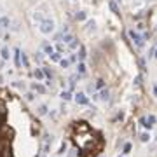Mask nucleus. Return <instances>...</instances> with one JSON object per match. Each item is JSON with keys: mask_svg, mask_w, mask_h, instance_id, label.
I'll use <instances>...</instances> for the list:
<instances>
[{"mask_svg": "<svg viewBox=\"0 0 157 157\" xmlns=\"http://www.w3.org/2000/svg\"><path fill=\"white\" fill-rule=\"evenodd\" d=\"M23 65H25V66H28V58L25 56V54H23Z\"/></svg>", "mask_w": 157, "mask_h": 157, "instance_id": "b1692460", "label": "nucleus"}, {"mask_svg": "<svg viewBox=\"0 0 157 157\" xmlns=\"http://www.w3.org/2000/svg\"><path fill=\"white\" fill-rule=\"evenodd\" d=\"M52 30H54V21H51V19H44V21L40 23V32H42V33L47 35V33H51Z\"/></svg>", "mask_w": 157, "mask_h": 157, "instance_id": "f257e3e1", "label": "nucleus"}, {"mask_svg": "<svg viewBox=\"0 0 157 157\" xmlns=\"http://www.w3.org/2000/svg\"><path fill=\"white\" fill-rule=\"evenodd\" d=\"M0 25H2V28H9V18H2Z\"/></svg>", "mask_w": 157, "mask_h": 157, "instance_id": "6e6552de", "label": "nucleus"}, {"mask_svg": "<svg viewBox=\"0 0 157 157\" xmlns=\"http://www.w3.org/2000/svg\"><path fill=\"white\" fill-rule=\"evenodd\" d=\"M140 140H142L143 143H147V142H150V135H149V133H143V135L140 136Z\"/></svg>", "mask_w": 157, "mask_h": 157, "instance_id": "1a4fd4ad", "label": "nucleus"}, {"mask_svg": "<svg viewBox=\"0 0 157 157\" xmlns=\"http://www.w3.org/2000/svg\"><path fill=\"white\" fill-rule=\"evenodd\" d=\"M100 98H101V100H105V101H107L108 98H110V93H108V89H103V91H101Z\"/></svg>", "mask_w": 157, "mask_h": 157, "instance_id": "423d86ee", "label": "nucleus"}, {"mask_svg": "<svg viewBox=\"0 0 157 157\" xmlns=\"http://www.w3.org/2000/svg\"><path fill=\"white\" fill-rule=\"evenodd\" d=\"M119 2H121V0H119Z\"/></svg>", "mask_w": 157, "mask_h": 157, "instance_id": "cd10ccee", "label": "nucleus"}, {"mask_svg": "<svg viewBox=\"0 0 157 157\" xmlns=\"http://www.w3.org/2000/svg\"><path fill=\"white\" fill-rule=\"evenodd\" d=\"M61 100H65V101H70V100H72V94L68 93V91H63V93H61Z\"/></svg>", "mask_w": 157, "mask_h": 157, "instance_id": "0eeeda50", "label": "nucleus"}, {"mask_svg": "<svg viewBox=\"0 0 157 157\" xmlns=\"http://www.w3.org/2000/svg\"><path fill=\"white\" fill-rule=\"evenodd\" d=\"M52 51H54V49H52V47H51V45H45V52H47V54H49V56H51V54H52Z\"/></svg>", "mask_w": 157, "mask_h": 157, "instance_id": "4be33fe9", "label": "nucleus"}, {"mask_svg": "<svg viewBox=\"0 0 157 157\" xmlns=\"http://www.w3.org/2000/svg\"><path fill=\"white\" fill-rule=\"evenodd\" d=\"M35 59H37V61H42V56H40V52H38V54H35Z\"/></svg>", "mask_w": 157, "mask_h": 157, "instance_id": "a878e982", "label": "nucleus"}, {"mask_svg": "<svg viewBox=\"0 0 157 157\" xmlns=\"http://www.w3.org/2000/svg\"><path fill=\"white\" fill-rule=\"evenodd\" d=\"M51 59H52V61H61V56H59V54H54V52H52V54H51Z\"/></svg>", "mask_w": 157, "mask_h": 157, "instance_id": "2eb2a0df", "label": "nucleus"}, {"mask_svg": "<svg viewBox=\"0 0 157 157\" xmlns=\"http://www.w3.org/2000/svg\"><path fill=\"white\" fill-rule=\"evenodd\" d=\"M33 18H35V19H38V21H44V19H42V14H40V12H35V14H33Z\"/></svg>", "mask_w": 157, "mask_h": 157, "instance_id": "aec40b11", "label": "nucleus"}, {"mask_svg": "<svg viewBox=\"0 0 157 157\" xmlns=\"http://www.w3.org/2000/svg\"><path fill=\"white\" fill-rule=\"evenodd\" d=\"M77 19L84 21V19H86V14H84V12H78V14H77Z\"/></svg>", "mask_w": 157, "mask_h": 157, "instance_id": "6ab92c4d", "label": "nucleus"}, {"mask_svg": "<svg viewBox=\"0 0 157 157\" xmlns=\"http://www.w3.org/2000/svg\"><path fill=\"white\" fill-rule=\"evenodd\" d=\"M75 101H77L78 105H87V98L84 93H78L77 96H75Z\"/></svg>", "mask_w": 157, "mask_h": 157, "instance_id": "7ed1b4c3", "label": "nucleus"}, {"mask_svg": "<svg viewBox=\"0 0 157 157\" xmlns=\"http://www.w3.org/2000/svg\"><path fill=\"white\" fill-rule=\"evenodd\" d=\"M35 77L37 78H42L44 77V72L42 70H35Z\"/></svg>", "mask_w": 157, "mask_h": 157, "instance_id": "f3484780", "label": "nucleus"}, {"mask_svg": "<svg viewBox=\"0 0 157 157\" xmlns=\"http://www.w3.org/2000/svg\"><path fill=\"white\" fill-rule=\"evenodd\" d=\"M38 114H40V115H45V114H47V107H45V105H42V107L38 108Z\"/></svg>", "mask_w": 157, "mask_h": 157, "instance_id": "4468645a", "label": "nucleus"}, {"mask_svg": "<svg viewBox=\"0 0 157 157\" xmlns=\"http://www.w3.org/2000/svg\"><path fill=\"white\" fill-rule=\"evenodd\" d=\"M2 58H4V59H9V49H7V47H4V49H2Z\"/></svg>", "mask_w": 157, "mask_h": 157, "instance_id": "ddd939ff", "label": "nucleus"}, {"mask_svg": "<svg viewBox=\"0 0 157 157\" xmlns=\"http://www.w3.org/2000/svg\"><path fill=\"white\" fill-rule=\"evenodd\" d=\"M78 73H80V75H84V73H86V65H84V63L78 65Z\"/></svg>", "mask_w": 157, "mask_h": 157, "instance_id": "9b49d317", "label": "nucleus"}, {"mask_svg": "<svg viewBox=\"0 0 157 157\" xmlns=\"http://www.w3.org/2000/svg\"><path fill=\"white\" fill-rule=\"evenodd\" d=\"M77 47H78V42L77 40H73V42L70 44V49H77Z\"/></svg>", "mask_w": 157, "mask_h": 157, "instance_id": "412c9836", "label": "nucleus"}, {"mask_svg": "<svg viewBox=\"0 0 157 157\" xmlns=\"http://www.w3.org/2000/svg\"><path fill=\"white\" fill-rule=\"evenodd\" d=\"M108 7H110V11H112L114 14H119V7H117V4H115L114 0H110V2H108Z\"/></svg>", "mask_w": 157, "mask_h": 157, "instance_id": "20e7f679", "label": "nucleus"}, {"mask_svg": "<svg viewBox=\"0 0 157 157\" xmlns=\"http://www.w3.org/2000/svg\"><path fill=\"white\" fill-rule=\"evenodd\" d=\"M44 75H45V77H52V73H51L47 68H44Z\"/></svg>", "mask_w": 157, "mask_h": 157, "instance_id": "5701e85b", "label": "nucleus"}, {"mask_svg": "<svg viewBox=\"0 0 157 157\" xmlns=\"http://www.w3.org/2000/svg\"><path fill=\"white\" fill-rule=\"evenodd\" d=\"M129 37H131V38L135 40V44L138 45V47H142V45H143V38L138 35V33H136L135 30H131V32H129Z\"/></svg>", "mask_w": 157, "mask_h": 157, "instance_id": "f03ea898", "label": "nucleus"}, {"mask_svg": "<svg viewBox=\"0 0 157 157\" xmlns=\"http://www.w3.org/2000/svg\"><path fill=\"white\" fill-rule=\"evenodd\" d=\"M84 58H86V51L80 49V59H84Z\"/></svg>", "mask_w": 157, "mask_h": 157, "instance_id": "393cba45", "label": "nucleus"}, {"mask_svg": "<svg viewBox=\"0 0 157 157\" xmlns=\"http://www.w3.org/2000/svg\"><path fill=\"white\" fill-rule=\"evenodd\" d=\"M33 89H37L38 93H45V87H44V86H38V84H33Z\"/></svg>", "mask_w": 157, "mask_h": 157, "instance_id": "f8f14e48", "label": "nucleus"}, {"mask_svg": "<svg viewBox=\"0 0 157 157\" xmlns=\"http://www.w3.org/2000/svg\"><path fill=\"white\" fill-rule=\"evenodd\" d=\"M129 150H131V143H126L124 145V154H129Z\"/></svg>", "mask_w": 157, "mask_h": 157, "instance_id": "a211bd4d", "label": "nucleus"}, {"mask_svg": "<svg viewBox=\"0 0 157 157\" xmlns=\"http://www.w3.org/2000/svg\"><path fill=\"white\" fill-rule=\"evenodd\" d=\"M59 63H61V66H63V68H68V66H70V61H68V59H61Z\"/></svg>", "mask_w": 157, "mask_h": 157, "instance_id": "dca6fc26", "label": "nucleus"}, {"mask_svg": "<svg viewBox=\"0 0 157 157\" xmlns=\"http://www.w3.org/2000/svg\"><path fill=\"white\" fill-rule=\"evenodd\" d=\"M154 94H155V98H157V87H154Z\"/></svg>", "mask_w": 157, "mask_h": 157, "instance_id": "bb28decb", "label": "nucleus"}, {"mask_svg": "<svg viewBox=\"0 0 157 157\" xmlns=\"http://www.w3.org/2000/svg\"><path fill=\"white\" fill-rule=\"evenodd\" d=\"M147 122H149L150 129H152V126H154V122H155V115H149V119H147Z\"/></svg>", "mask_w": 157, "mask_h": 157, "instance_id": "9d476101", "label": "nucleus"}, {"mask_svg": "<svg viewBox=\"0 0 157 157\" xmlns=\"http://www.w3.org/2000/svg\"><path fill=\"white\" fill-rule=\"evenodd\" d=\"M63 40L65 42H68V44H72L73 42V35H72V33H63Z\"/></svg>", "mask_w": 157, "mask_h": 157, "instance_id": "39448f33", "label": "nucleus"}]
</instances>
